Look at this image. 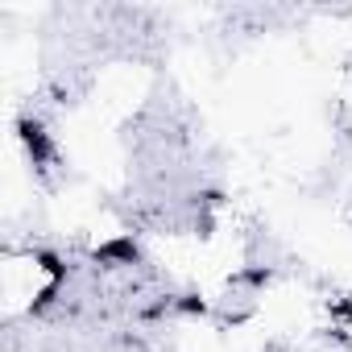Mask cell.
<instances>
[{"label":"cell","instance_id":"1","mask_svg":"<svg viewBox=\"0 0 352 352\" xmlns=\"http://www.w3.org/2000/svg\"><path fill=\"white\" fill-rule=\"evenodd\" d=\"M21 141H25V149H30V157H34V162H46V157H50V137H46V129H42V124L21 120Z\"/></svg>","mask_w":352,"mask_h":352},{"label":"cell","instance_id":"2","mask_svg":"<svg viewBox=\"0 0 352 352\" xmlns=\"http://www.w3.org/2000/svg\"><path fill=\"white\" fill-rule=\"evenodd\" d=\"M100 257H124V261H133V257H137V249H133V241H116V245L100 249Z\"/></svg>","mask_w":352,"mask_h":352}]
</instances>
